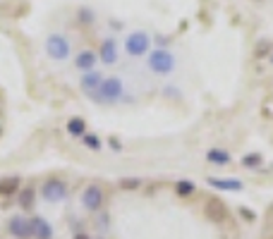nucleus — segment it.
Listing matches in <instances>:
<instances>
[{"instance_id": "obj_14", "label": "nucleus", "mask_w": 273, "mask_h": 239, "mask_svg": "<svg viewBox=\"0 0 273 239\" xmlns=\"http://www.w3.org/2000/svg\"><path fill=\"white\" fill-rule=\"evenodd\" d=\"M206 160L213 163V165H228V163H230V153L223 151V148H211V151L206 153Z\"/></svg>"}, {"instance_id": "obj_15", "label": "nucleus", "mask_w": 273, "mask_h": 239, "mask_svg": "<svg viewBox=\"0 0 273 239\" xmlns=\"http://www.w3.org/2000/svg\"><path fill=\"white\" fill-rule=\"evenodd\" d=\"M68 132L72 134V136H84L86 134V122H84L82 118H74L68 122Z\"/></svg>"}, {"instance_id": "obj_24", "label": "nucleus", "mask_w": 273, "mask_h": 239, "mask_svg": "<svg viewBox=\"0 0 273 239\" xmlns=\"http://www.w3.org/2000/svg\"><path fill=\"white\" fill-rule=\"evenodd\" d=\"M266 51H269V46H266V43H259V48H257V55L266 53Z\"/></svg>"}, {"instance_id": "obj_4", "label": "nucleus", "mask_w": 273, "mask_h": 239, "mask_svg": "<svg viewBox=\"0 0 273 239\" xmlns=\"http://www.w3.org/2000/svg\"><path fill=\"white\" fill-rule=\"evenodd\" d=\"M149 43H151V39L144 34V31H135V34H130V36H127L125 48H127V53H130V55L139 58V55L149 53Z\"/></svg>"}, {"instance_id": "obj_8", "label": "nucleus", "mask_w": 273, "mask_h": 239, "mask_svg": "<svg viewBox=\"0 0 273 239\" xmlns=\"http://www.w3.org/2000/svg\"><path fill=\"white\" fill-rule=\"evenodd\" d=\"M82 203H84L86 211H98V208L103 206V189L96 186V184L86 186L84 194H82Z\"/></svg>"}, {"instance_id": "obj_11", "label": "nucleus", "mask_w": 273, "mask_h": 239, "mask_svg": "<svg viewBox=\"0 0 273 239\" xmlns=\"http://www.w3.org/2000/svg\"><path fill=\"white\" fill-rule=\"evenodd\" d=\"M101 60H103L106 65H113V62L118 60V46H115L113 39H106L101 43Z\"/></svg>"}, {"instance_id": "obj_20", "label": "nucleus", "mask_w": 273, "mask_h": 239, "mask_svg": "<svg viewBox=\"0 0 273 239\" xmlns=\"http://www.w3.org/2000/svg\"><path fill=\"white\" fill-rule=\"evenodd\" d=\"M139 186H141V179H136V177H123L120 179V189H125V191H135Z\"/></svg>"}, {"instance_id": "obj_26", "label": "nucleus", "mask_w": 273, "mask_h": 239, "mask_svg": "<svg viewBox=\"0 0 273 239\" xmlns=\"http://www.w3.org/2000/svg\"><path fill=\"white\" fill-rule=\"evenodd\" d=\"M0 132H2V127H0Z\"/></svg>"}, {"instance_id": "obj_23", "label": "nucleus", "mask_w": 273, "mask_h": 239, "mask_svg": "<svg viewBox=\"0 0 273 239\" xmlns=\"http://www.w3.org/2000/svg\"><path fill=\"white\" fill-rule=\"evenodd\" d=\"M79 17H82V22H94V19H91L94 14L89 12V10H79Z\"/></svg>"}, {"instance_id": "obj_12", "label": "nucleus", "mask_w": 273, "mask_h": 239, "mask_svg": "<svg viewBox=\"0 0 273 239\" xmlns=\"http://www.w3.org/2000/svg\"><path fill=\"white\" fill-rule=\"evenodd\" d=\"M19 177H0V196H12L19 191Z\"/></svg>"}, {"instance_id": "obj_10", "label": "nucleus", "mask_w": 273, "mask_h": 239, "mask_svg": "<svg viewBox=\"0 0 273 239\" xmlns=\"http://www.w3.org/2000/svg\"><path fill=\"white\" fill-rule=\"evenodd\" d=\"M31 227H34V237L36 239H53V227H51L48 220L34 218V220H31Z\"/></svg>"}, {"instance_id": "obj_18", "label": "nucleus", "mask_w": 273, "mask_h": 239, "mask_svg": "<svg viewBox=\"0 0 273 239\" xmlns=\"http://www.w3.org/2000/svg\"><path fill=\"white\" fill-rule=\"evenodd\" d=\"M34 196H36L34 189H24V191L19 194V206L27 208V211H31V208H34Z\"/></svg>"}, {"instance_id": "obj_7", "label": "nucleus", "mask_w": 273, "mask_h": 239, "mask_svg": "<svg viewBox=\"0 0 273 239\" xmlns=\"http://www.w3.org/2000/svg\"><path fill=\"white\" fill-rule=\"evenodd\" d=\"M46 51H48V55L51 58H55V60H65L69 55V43L65 36H60V34H53L51 39L46 41Z\"/></svg>"}, {"instance_id": "obj_19", "label": "nucleus", "mask_w": 273, "mask_h": 239, "mask_svg": "<svg viewBox=\"0 0 273 239\" xmlns=\"http://www.w3.org/2000/svg\"><path fill=\"white\" fill-rule=\"evenodd\" d=\"M264 163V156L261 153H249V156H242V165L245 168H259Z\"/></svg>"}, {"instance_id": "obj_22", "label": "nucleus", "mask_w": 273, "mask_h": 239, "mask_svg": "<svg viewBox=\"0 0 273 239\" xmlns=\"http://www.w3.org/2000/svg\"><path fill=\"white\" fill-rule=\"evenodd\" d=\"M240 215H242V218H245V220H249V223H252V220H254V218H257V215H254V213H252V208H245V206H242V208H240Z\"/></svg>"}, {"instance_id": "obj_16", "label": "nucleus", "mask_w": 273, "mask_h": 239, "mask_svg": "<svg viewBox=\"0 0 273 239\" xmlns=\"http://www.w3.org/2000/svg\"><path fill=\"white\" fill-rule=\"evenodd\" d=\"M94 65H96V55L91 53V51L79 53V58H77V67H79V69H91Z\"/></svg>"}, {"instance_id": "obj_9", "label": "nucleus", "mask_w": 273, "mask_h": 239, "mask_svg": "<svg viewBox=\"0 0 273 239\" xmlns=\"http://www.w3.org/2000/svg\"><path fill=\"white\" fill-rule=\"evenodd\" d=\"M208 184L213 189H220V191H242L245 184L240 179H218V177H208Z\"/></svg>"}, {"instance_id": "obj_1", "label": "nucleus", "mask_w": 273, "mask_h": 239, "mask_svg": "<svg viewBox=\"0 0 273 239\" xmlns=\"http://www.w3.org/2000/svg\"><path fill=\"white\" fill-rule=\"evenodd\" d=\"M120 96H123V81L118 79V77L103 79L101 81V86H98V91L94 93V98H98V101H108V103L118 101Z\"/></svg>"}, {"instance_id": "obj_6", "label": "nucleus", "mask_w": 273, "mask_h": 239, "mask_svg": "<svg viewBox=\"0 0 273 239\" xmlns=\"http://www.w3.org/2000/svg\"><path fill=\"white\" fill-rule=\"evenodd\" d=\"M7 232L17 239H31L34 237V227H31V220H27L24 215H14L10 218V225H7Z\"/></svg>"}, {"instance_id": "obj_13", "label": "nucleus", "mask_w": 273, "mask_h": 239, "mask_svg": "<svg viewBox=\"0 0 273 239\" xmlns=\"http://www.w3.org/2000/svg\"><path fill=\"white\" fill-rule=\"evenodd\" d=\"M101 81H103V77L101 74H96V72H86L82 77V89L89 93H96L98 91V86H101Z\"/></svg>"}, {"instance_id": "obj_21", "label": "nucleus", "mask_w": 273, "mask_h": 239, "mask_svg": "<svg viewBox=\"0 0 273 239\" xmlns=\"http://www.w3.org/2000/svg\"><path fill=\"white\" fill-rule=\"evenodd\" d=\"M84 144H86L89 148H101V141L96 139L94 134H84Z\"/></svg>"}, {"instance_id": "obj_5", "label": "nucleus", "mask_w": 273, "mask_h": 239, "mask_svg": "<svg viewBox=\"0 0 273 239\" xmlns=\"http://www.w3.org/2000/svg\"><path fill=\"white\" fill-rule=\"evenodd\" d=\"M204 215L211 223H225V220H228V206L220 199L211 196V199H206V203H204Z\"/></svg>"}, {"instance_id": "obj_17", "label": "nucleus", "mask_w": 273, "mask_h": 239, "mask_svg": "<svg viewBox=\"0 0 273 239\" xmlns=\"http://www.w3.org/2000/svg\"><path fill=\"white\" fill-rule=\"evenodd\" d=\"M175 191H178V196H192V194L197 191V186H194V182H190V179H180L178 184H175Z\"/></svg>"}, {"instance_id": "obj_3", "label": "nucleus", "mask_w": 273, "mask_h": 239, "mask_svg": "<svg viewBox=\"0 0 273 239\" xmlns=\"http://www.w3.org/2000/svg\"><path fill=\"white\" fill-rule=\"evenodd\" d=\"M41 194H43V199H46V201H53V203H58V201H63L65 196H68V186H65V182H63V179L51 177V179H46V182H43Z\"/></svg>"}, {"instance_id": "obj_25", "label": "nucleus", "mask_w": 273, "mask_h": 239, "mask_svg": "<svg viewBox=\"0 0 273 239\" xmlns=\"http://www.w3.org/2000/svg\"><path fill=\"white\" fill-rule=\"evenodd\" d=\"M74 239H91V237H89L86 232H77V235H74Z\"/></svg>"}, {"instance_id": "obj_2", "label": "nucleus", "mask_w": 273, "mask_h": 239, "mask_svg": "<svg viewBox=\"0 0 273 239\" xmlns=\"http://www.w3.org/2000/svg\"><path fill=\"white\" fill-rule=\"evenodd\" d=\"M149 67L156 74H168V72H173V67H175V58L168 53V51H153V53L149 55Z\"/></svg>"}]
</instances>
